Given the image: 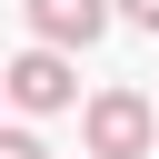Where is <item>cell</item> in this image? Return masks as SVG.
<instances>
[{
    "mask_svg": "<svg viewBox=\"0 0 159 159\" xmlns=\"http://www.w3.org/2000/svg\"><path fill=\"white\" fill-rule=\"evenodd\" d=\"M80 139H89V159H149V149H159V109H149L139 89H99V99L80 109Z\"/></svg>",
    "mask_w": 159,
    "mask_h": 159,
    "instance_id": "1",
    "label": "cell"
},
{
    "mask_svg": "<svg viewBox=\"0 0 159 159\" xmlns=\"http://www.w3.org/2000/svg\"><path fill=\"white\" fill-rule=\"evenodd\" d=\"M0 89H10L30 119H50V109H70V99H80V70H70V50H50V40H40V50H20V60L0 70Z\"/></svg>",
    "mask_w": 159,
    "mask_h": 159,
    "instance_id": "2",
    "label": "cell"
},
{
    "mask_svg": "<svg viewBox=\"0 0 159 159\" xmlns=\"http://www.w3.org/2000/svg\"><path fill=\"white\" fill-rule=\"evenodd\" d=\"M30 30H40L50 50H89V40L109 30V0H30Z\"/></svg>",
    "mask_w": 159,
    "mask_h": 159,
    "instance_id": "3",
    "label": "cell"
},
{
    "mask_svg": "<svg viewBox=\"0 0 159 159\" xmlns=\"http://www.w3.org/2000/svg\"><path fill=\"white\" fill-rule=\"evenodd\" d=\"M109 20H129V30H159V0H109Z\"/></svg>",
    "mask_w": 159,
    "mask_h": 159,
    "instance_id": "4",
    "label": "cell"
},
{
    "mask_svg": "<svg viewBox=\"0 0 159 159\" xmlns=\"http://www.w3.org/2000/svg\"><path fill=\"white\" fill-rule=\"evenodd\" d=\"M0 159H50V149H40L30 129H0Z\"/></svg>",
    "mask_w": 159,
    "mask_h": 159,
    "instance_id": "5",
    "label": "cell"
}]
</instances>
